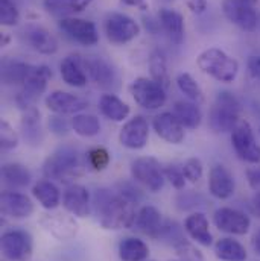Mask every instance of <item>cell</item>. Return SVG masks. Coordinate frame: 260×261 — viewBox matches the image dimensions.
<instances>
[{
    "label": "cell",
    "mask_w": 260,
    "mask_h": 261,
    "mask_svg": "<svg viewBox=\"0 0 260 261\" xmlns=\"http://www.w3.org/2000/svg\"><path fill=\"white\" fill-rule=\"evenodd\" d=\"M82 64L87 70L90 79L99 88L113 90L117 87V82H119L117 71L107 60L99 58V57H88V58H82Z\"/></svg>",
    "instance_id": "9a60e30c"
},
{
    "label": "cell",
    "mask_w": 260,
    "mask_h": 261,
    "mask_svg": "<svg viewBox=\"0 0 260 261\" xmlns=\"http://www.w3.org/2000/svg\"><path fill=\"white\" fill-rule=\"evenodd\" d=\"M236 181L233 173L222 164H216L208 173V192L216 199H228L234 195Z\"/></svg>",
    "instance_id": "e0dca14e"
},
{
    "label": "cell",
    "mask_w": 260,
    "mask_h": 261,
    "mask_svg": "<svg viewBox=\"0 0 260 261\" xmlns=\"http://www.w3.org/2000/svg\"><path fill=\"white\" fill-rule=\"evenodd\" d=\"M149 257L148 245L137 237H125L119 243V258L122 261H146Z\"/></svg>",
    "instance_id": "836d02e7"
},
{
    "label": "cell",
    "mask_w": 260,
    "mask_h": 261,
    "mask_svg": "<svg viewBox=\"0 0 260 261\" xmlns=\"http://www.w3.org/2000/svg\"><path fill=\"white\" fill-rule=\"evenodd\" d=\"M70 126L72 125H68V122L63 119L60 114L49 117V129L52 130L55 135H67L70 130Z\"/></svg>",
    "instance_id": "7dc6e473"
},
{
    "label": "cell",
    "mask_w": 260,
    "mask_h": 261,
    "mask_svg": "<svg viewBox=\"0 0 260 261\" xmlns=\"http://www.w3.org/2000/svg\"><path fill=\"white\" fill-rule=\"evenodd\" d=\"M0 146L5 150H11L18 146V134L6 120L0 122Z\"/></svg>",
    "instance_id": "b9f144b4"
},
{
    "label": "cell",
    "mask_w": 260,
    "mask_h": 261,
    "mask_svg": "<svg viewBox=\"0 0 260 261\" xmlns=\"http://www.w3.org/2000/svg\"><path fill=\"white\" fill-rule=\"evenodd\" d=\"M174 114L180 123L187 129H196L202 122V113L195 102L177 100L174 103Z\"/></svg>",
    "instance_id": "1f68e13d"
},
{
    "label": "cell",
    "mask_w": 260,
    "mask_h": 261,
    "mask_svg": "<svg viewBox=\"0 0 260 261\" xmlns=\"http://www.w3.org/2000/svg\"><path fill=\"white\" fill-rule=\"evenodd\" d=\"M32 195L41 203V206L46 208V210H55L61 202L60 189L51 179L38 181L32 187Z\"/></svg>",
    "instance_id": "d6a6232c"
},
{
    "label": "cell",
    "mask_w": 260,
    "mask_h": 261,
    "mask_svg": "<svg viewBox=\"0 0 260 261\" xmlns=\"http://www.w3.org/2000/svg\"><path fill=\"white\" fill-rule=\"evenodd\" d=\"M40 225L46 232H49L60 242H68L75 239L79 231V225L75 220V217L64 213L43 214L40 219Z\"/></svg>",
    "instance_id": "5bb4252c"
},
{
    "label": "cell",
    "mask_w": 260,
    "mask_h": 261,
    "mask_svg": "<svg viewBox=\"0 0 260 261\" xmlns=\"http://www.w3.org/2000/svg\"><path fill=\"white\" fill-rule=\"evenodd\" d=\"M149 71L151 76L155 82H158L161 87L168 88L171 85V77H169V70L166 57L160 50H154L149 57Z\"/></svg>",
    "instance_id": "d590c367"
},
{
    "label": "cell",
    "mask_w": 260,
    "mask_h": 261,
    "mask_svg": "<svg viewBox=\"0 0 260 261\" xmlns=\"http://www.w3.org/2000/svg\"><path fill=\"white\" fill-rule=\"evenodd\" d=\"M61 70V77L67 85L75 87V88H81L87 85V73L84 71V64H82V58L78 55H70L65 57L61 61L60 65Z\"/></svg>",
    "instance_id": "4316f807"
},
{
    "label": "cell",
    "mask_w": 260,
    "mask_h": 261,
    "mask_svg": "<svg viewBox=\"0 0 260 261\" xmlns=\"http://www.w3.org/2000/svg\"><path fill=\"white\" fill-rule=\"evenodd\" d=\"M152 126L161 140L171 144H180L184 140V126L180 123L174 113H161L155 116Z\"/></svg>",
    "instance_id": "44dd1931"
},
{
    "label": "cell",
    "mask_w": 260,
    "mask_h": 261,
    "mask_svg": "<svg viewBox=\"0 0 260 261\" xmlns=\"http://www.w3.org/2000/svg\"><path fill=\"white\" fill-rule=\"evenodd\" d=\"M215 255L221 261H247L248 258L245 246L230 237H224L216 242Z\"/></svg>",
    "instance_id": "4dcf8cb0"
},
{
    "label": "cell",
    "mask_w": 260,
    "mask_h": 261,
    "mask_svg": "<svg viewBox=\"0 0 260 261\" xmlns=\"http://www.w3.org/2000/svg\"><path fill=\"white\" fill-rule=\"evenodd\" d=\"M213 223L219 231L233 236H245L251 228L250 216L230 206L218 208L213 214Z\"/></svg>",
    "instance_id": "8fae6325"
},
{
    "label": "cell",
    "mask_w": 260,
    "mask_h": 261,
    "mask_svg": "<svg viewBox=\"0 0 260 261\" xmlns=\"http://www.w3.org/2000/svg\"><path fill=\"white\" fill-rule=\"evenodd\" d=\"M242 105L230 91L218 93L208 114V125L215 132H233L241 122Z\"/></svg>",
    "instance_id": "277c9868"
},
{
    "label": "cell",
    "mask_w": 260,
    "mask_h": 261,
    "mask_svg": "<svg viewBox=\"0 0 260 261\" xmlns=\"http://www.w3.org/2000/svg\"><path fill=\"white\" fill-rule=\"evenodd\" d=\"M0 210L8 217L28 219L34 214V202L23 193L3 192L0 196Z\"/></svg>",
    "instance_id": "d6986e66"
},
{
    "label": "cell",
    "mask_w": 260,
    "mask_h": 261,
    "mask_svg": "<svg viewBox=\"0 0 260 261\" xmlns=\"http://www.w3.org/2000/svg\"><path fill=\"white\" fill-rule=\"evenodd\" d=\"M196 65L199 70L210 77L216 79L218 82L222 84H230L236 79L239 73V63L224 50L218 47H210L202 50L198 58Z\"/></svg>",
    "instance_id": "7a4b0ae2"
},
{
    "label": "cell",
    "mask_w": 260,
    "mask_h": 261,
    "mask_svg": "<svg viewBox=\"0 0 260 261\" xmlns=\"http://www.w3.org/2000/svg\"><path fill=\"white\" fill-rule=\"evenodd\" d=\"M48 110H51L55 114L64 116V114H79L88 107V102L79 96H75L67 91H52L48 94L44 100Z\"/></svg>",
    "instance_id": "ac0fdd59"
},
{
    "label": "cell",
    "mask_w": 260,
    "mask_h": 261,
    "mask_svg": "<svg viewBox=\"0 0 260 261\" xmlns=\"http://www.w3.org/2000/svg\"><path fill=\"white\" fill-rule=\"evenodd\" d=\"M250 206H251V213H253L257 219H260V189L254 193V196H253Z\"/></svg>",
    "instance_id": "816d5d0a"
},
{
    "label": "cell",
    "mask_w": 260,
    "mask_h": 261,
    "mask_svg": "<svg viewBox=\"0 0 260 261\" xmlns=\"http://www.w3.org/2000/svg\"><path fill=\"white\" fill-rule=\"evenodd\" d=\"M171 261H180V260H171Z\"/></svg>",
    "instance_id": "680465c9"
},
{
    "label": "cell",
    "mask_w": 260,
    "mask_h": 261,
    "mask_svg": "<svg viewBox=\"0 0 260 261\" xmlns=\"http://www.w3.org/2000/svg\"><path fill=\"white\" fill-rule=\"evenodd\" d=\"M20 20V12L11 0L0 2V23L2 26H15Z\"/></svg>",
    "instance_id": "60d3db41"
},
{
    "label": "cell",
    "mask_w": 260,
    "mask_h": 261,
    "mask_svg": "<svg viewBox=\"0 0 260 261\" xmlns=\"http://www.w3.org/2000/svg\"><path fill=\"white\" fill-rule=\"evenodd\" d=\"M107 40L113 44H127L138 37L140 26L130 15L122 12H111L104 23Z\"/></svg>",
    "instance_id": "9c48e42d"
},
{
    "label": "cell",
    "mask_w": 260,
    "mask_h": 261,
    "mask_svg": "<svg viewBox=\"0 0 260 261\" xmlns=\"http://www.w3.org/2000/svg\"><path fill=\"white\" fill-rule=\"evenodd\" d=\"M208 0H187V8L195 12V14H202L207 9Z\"/></svg>",
    "instance_id": "f907efd6"
},
{
    "label": "cell",
    "mask_w": 260,
    "mask_h": 261,
    "mask_svg": "<svg viewBox=\"0 0 260 261\" xmlns=\"http://www.w3.org/2000/svg\"><path fill=\"white\" fill-rule=\"evenodd\" d=\"M21 134H23L25 141L32 147H37L43 143L44 132H43V125H41V119H40V111L35 107L23 110Z\"/></svg>",
    "instance_id": "d4e9b609"
},
{
    "label": "cell",
    "mask_w": 260,
    "mask_h": 261,
    "mask_svg": "<svg viewBox=\"0 0 260 261\" xmlns=\"http://www.w3.org/2000/svg\"><path fill=\"white\" fill-rule=\"evenodd\" d=\"M245 2H248L250 5H253V6H254V5H256V3H257L259 0H245Z\"/></svg>",
    "instance_id": "6f0895ef"
},
{
    "label": "cell",
    "mask_w": 260,
    "mask_h": 261,
    "mask_svg": "<svg viewBox=\"0 0 260 261\" xmlns=\"http://www.w3.org/2000/svg\"><path fill=\"white\" fill-rule=\"evenodd\" d=\"M151 261H152V260H151Z\"/></svg>",
    "instance_id": "91938a15"
},
{
    "label": "cell",
    "mask_w": 260,
    "mask_h": 261,
    "mask_svg": "<svg viewBox=\"0 0 260 261\" xmlns=\"http://www.w3.org/2000/svg\"><path fill=\"white\" fill-rule=\"evenodd\" d=\"M177 85H178L180 91H181L191 102L199 103V102L204 100L202 90H201L199 84L194 79L192 74H189V73H180V74L177 76Z\"/></svg>",
    "instance_id": "8d00e7d4"
},
{
    "label": "cell",
    "mask_w": 260,
    "mask_h": 261,
    "mask_svg": "<svg viewBox=\"0 0 260 261\" xmlns=\"http://www.w3.org/2000/svg\"><path fill=\"white\" fill-rule=\"evenodd\" d=\"M43 175L51 181L70 182L82 175L78 152L72 147H60L43 164Z\"/></svg>",
    "instance_id": "3957f363"
},
{
    "label": "cell",
    "mask_w": 260,
    "mask_h": 261,
    "mask_svg": "<svg viewBox=\"0 0 260 261\" xmlns=\"http://www.w3.org/2000/svg\"><path fill=\"white\" fill-rule=\"evenodd\" d=\"M122 3H125V5H128V6H140V8H146L145 6V0H121Z\"/></svg>",
    "instance_id": "11a10c76"
},
{
    "label": "cell",
    "mask_w": 260,
    "mask_h": 261,
    "mask_svg": "<svg viewBox=\"0 0 260 261\" xmlns=\"http://www.w3.org/2000/svg\"><path fill=\"white\" fill-rule=\"evenodd\" d=\"M52 77V70L48 65H34L32 73L23 84V88L17 94V103L21 110H28L35 105L40 96L46 91L48 82Z\"/></svg>",
    "instance_id": "52a82bcc"
},
{
    "label": "cell",
    "mask_w": 260,
    "mask_h": 261,
    "mask_svg": "<svg viewBox=\"0 0 260 261\" xmlns=\"http://www.w3.org/2000/svg\"><path fill=\"white\" fill-rule=\"evenodd\" d=\"M183 172H184V176L189 182L195 184L198 182L201 178H202V173H204V167H202V163L199 158H189L184 164H183Z\"/></svg>",
    "instance_id": "ee69618b"
},
{
    "label": "cell",
    "mask_w": 260,
    "mask_h": 261,
    "mask_svg": "<svg viewBox=\"0 0 260 261\" xmlns=\"http://www.w3.org/2000/svg\"><path fill=\"white\" fill-rule=\"evenodd\" d=\"M158 21L161 29L174 44L180 46L184 41V18L178 11L169 8L160 9Z\"/></svg>",
    "instance_id": "cb8c5ba5"
},
{
    "label": "cell",
    "mask_w": 260,
    "mask_h": 261,
    "mask_svg": "<svg viewBox=\"0 0 260 261\" xmlns=\"http://www.w3.org/2000/svg\"><path fill=\"white\" fill-rule=\"evenodd\" d=\"M184 229L189 234L192 240L202 246H211L213 243V236L210 232V225L208 219L204 213H192L191 216L186 217L184 220Z\"/></svg>",
    "instance_id": "484cf974"
},
{
    "label": "cell",
    "mask_w": 260,
    "mask_h": 261,
    "mask_svg": "<svg viewBox=\"0 0 260 261\" xmlns=\"http://www.w3.org/2000/svg\"><path fill=\"white\" fill-rule=\"evenodd\" d=\"M2 254L9 261H28L32 257V236L25 229H9L0 239Z\"/></svg>",
    "instance_id": "ba28073f"
},
{
    "label": "cell",
    "mask_w": 260,
    "mask_h": 261,
    "mask_svg": "<svg viewBox=\"0 0 260 261\" xmlns=\"http://www.w3.org/2000/svg\"><path fill=\"white\" fill-rule=\"evenodd\" d=\"M201 196H198L196 193H181V195L177 197V206L180 210H191V208H196L202 203Z\"/></svg>",
    "instance_id": "bcb514c9"
},
{
    "label": "cell",
    "mask_w": 260,
    "mask_h": 261,
    "mask_svg": "<svg viewBox=\"0 0 260 261\" xmlns=\"http://www.w3.org/2000/svg\"><path fill=\"white\" fill-rule=\"evenodd\" d=\"M93 206L98 214L99 223L105 229H125L132 228L135 222V208L134 203L125 199L122 195H113L105 189H101L94 193Z\"/></svg>",
    "instance_id": "6da1fadb"
},
{
    "label": "cell",
    "mask_w": 260,
    "mask_h": 261,
    "mask_svg": "<svg viewBox=\"0 0 260 261\" xmlns=\"http://www.w3.org/2000/svg\"><path fill=\"white\" fill-rule=\"evenodd\" d=\"M43 5H44V9L51 15H54V17H57L60 20L70 17V14L75 12L73 8H72L70 0H44Z\"/></svg>",
    "instance_id": "ab89813d"
},
{
    "label": "cell",
    "mask_w": 260,
    "mask_h": 261,
    "mask_svg": "<svg viewBox=\"0 0 260 261\" xmlns=\"http://www.w3.org/2000/svg\"><path fill=\"white\" fill-rule=\"evenodd\" d=\"M247 179L251 189L257 190L260 189V166L257 164L256 167H251L247 170Z\"/></svg>",
    "instance_id": "c3c4849f"
},
{
    "label": "cell",
    "mask_w": 260,
    "mask_h": 261,
    "mask_svg": "<svg viewBox=\"0 0 260 261\" xmlns=\"http://www.w3.org/2000/svg\"><path fill=\"white\" fill-rule=\"evenodd\" d=\"M34 65L17 61V60H5L2 63V82L5 85L25 84L29 74L32 73Z\"/></svg>",
    "instance_id": "f1b7e54d"
},
{
    "label": "cell",
    "mask_w": 260,
    "mask_h": 261,
    "mask_svg": "<svg viewBox=\"0 0 260 261\" xmlns=\"http://www.w3.org/2000/svg\"><path fill=\"white\" fill-rule=\"evenodd\" d=\"M248 71L253 77H260V55H253L248 58Z\"/></svg>",
    "instance_id": "681fc988"
},
{
    "label": "cell",
    "mask_w": 260,
    "mask_h": 261,
    "mask_svg": "<svg viewBox=\"0 0 260 261\" xmlns=\"http://www.w3.org/2000/svg\"><path fill=\"white\" fill-rule=\"evenodd\" d=\"M174 249H175V254L178 255L180 261H205V257L202 255V252L194 243H191L186 239L177 242L174 245Z\"/></svg>",
    "instance_id": "f35d334b"
},
{
    "label": "cell",
    "mask_w": 260,
    "mask_h": 261,
    "mask_svg": "<svg viewBox=\"0 0 260 261\" xmlns=\"http://www.w3.org/2000/svg\"><path fill=\"white\" fill-rule=\"evenodd\" d=\"M222 12L230 23L242 31L253 32L257 28V12L253 5L245 0H222Z\"/></svg>",
    "instance_id": "7c38bea8"
},
{
    "label": "cell",
    "mask_w": 260,
    "mask_h": 261,
    "mask_svg": "<svg viewBox=\"0 0 260 261\" xmlns=\"http://www.w3.org/2000/svg\"><path fill=\"white\" fill-rule=\"evenodd\" d=\"M163 223L164 222L160 210L155 208L154 205H145L138 210L132 228L140 234H145L152 239H158Z\"/></svg>",
    "instance_id": "603a6c76"
},
{
    "label": "cell",
    "mask_w": 260,
    "mask_h": 261,
    "mask_svg": "<svg viewBox=\"0 0 260 261\" xmlns=\"http://www.w3.org/2000/svg\"><path fill=\"white\" fill-rule=\"evenodd\" d=\"M70 3L75 12H81L91 3V0H70Z\"/></svg>",
    "instance_id": "f5cc1de1"
},
{
    "label": "cell",
    "mask_w": 260,
    "mask_h": 261,
    "mask_svg": "<svg viewBox=\"0 0 260 261\" xmlns=\"http://www.w3.org/2000/svg\"><path fill=\"white\" fill-rule=\"evenodd\" d=\"M164 176L166 179L171 182V186L177 190H183L186 187V176H184V172H183V167L180 166H175V164H169L166 169H164Z\"/></svg>",
    "instance_id": "7bdbcfd3"
},
{
    "label": "cell",
    "mask_w": 260,
    "mask_h": 261,
    "mask_svg": "<svg viewBox=\"0 0 260 261\" xmlns=\"http://www.w3.org/2000/svg\"><path fill=\"white\" fill-rule=\"evenodd\" d=\"M60 29L68 38L82 44V46H94L99 41V34L96 24L90 20L67 17L58 21Z\"/></svg>",
    "instance_id": "4fadbf2b"
},
{
    "label": "cell",
    "mask_w": 260,
    "mask_h": 261,
    "mask_svg": "<svg viewBox=\"0 0 260 261\" xmlns=\"http://www.w3.org/2000/svg\"><path fill=\"white\" fill-rule=\"evenodd\" d=\"M131 94L135 103L148 111H155L166 103V88L154 79L137 77L131 84Z\"/></svg>",
    "instance_id": "8992f818"
},
{
    "label": "cell",
    "mask_w": 260,
    "mask_h": 261,
    "mask_svg": "<svg viewBox=\"0 0 260 261\" xmlns=\"http://www.w3.org/2000/svg\"><path fill=\"white\" fill-rule=\"evenodd\" d=\"M2 179L12 189H26L32 181V175L29 169L20 163H6L2 166Z\"/></svg>",
    "instance_id": "f546056e"
},
{
    "label": "cell",
    "mask_w": 260,
    "mask_h": 261,
    "mask_svg": "<svg viewBox=\"0 0 260 261\" xmlns=\"http://www.w3.org/2000/svg\"><path fill=\"white\" fill-rule=\"evenodd\" d=\"M149 140V123L143 116L130 119L119 132V141L124 147L138 150L148 144Z\"/></svg>",
    "instance_id": "2e32d148"
},
{
    "label": "cell",
    "mask_w": 260,
    "mask_h": 261,
    "mask_svg": "<svg viewBox=\"0 0 260 261\" xmlns=\"http://www.w3.org/2000/svg\"><path fill=\"white\" fill-rule=\"evenodd\" d=\"M231 146L242 161L254 166L260 164V144L248 122H239V125L233 129Z\"/></svg>",
    "instance_id": "30bf717a"
},
{
    "label": "cell",
    "mask_w": 260,
    "mask_h": 261,
    "mask_svg": "<svg viewBox=\"0 0 260 261\" xmlns=\"http://www.w3.org/2000/svg\"><path fill=\"white\" fill-rule=\"evenodd\" d=\"M251 245H253V249L254 252L260 255V229L253 236V240H251Z\"/></svg>",
    "instance_id": "db71d44e"
},
{
    "label": "cell",
    "mask_w": 260,
    "mask_h": 261,
    "mask_svg": "<svg viewBox=\"0 0 260 261\" xmlns=\"http://www.w3.org/2000/svg\"><path fill=\"white\" fill-rule=\"evenodd\" d=\"M63 206L76 217H87L90 214V193L81 184H70L63 193Z\"/></svg>",
    "instance_id": "7402d4cb"
},
{
    "label": "cell",
    "mask_w": 260,
    "mask_h": 261,
    "mask_svg": "<svg viewBox=\"0 0 260 261\" xmlns=\"http://www.w3.org/2000/svg\"><path fill=\"white\" fill-rule=\"evenodd\" d=\"M26 43L43 55H54L58 50V41L55 35L43 26L28 24L23 31Z\"/></svg>",
    "instance_id": "ffe728a7"
},
{
    "label": "cell",
    "mask_w": 260,
    "mask_h": 261,
    "mask_svg": "<svg viewBox=\"0 0 260 261\" xmlns=\"http://www.w3.org/2000/svg\"><path fill=\"white\" fill-rule=\"evenodd\" d=\"M131 176L152 193H158L164 187V170L154 156L135 158L131 163Z\"/></svg>",
    "instance_id": "5b68a950"
},
{
    "label": "cell",
    "mask_w": 260,
    "mask_h": 261,
    "mask_svg": "<svg viewBox=\"0 0 260 261\" xmlns=\"http://www.w3.org/2000/svg\"><path fill=\"white\" fill-rule=\"evenodd\" d=\"M9 43V37L6 35V34H2V40H0V44L2 46H6Z\"/></svg>",
    "instance_id": "9f6ffc18"
},
{
    "label": "cell",
    "mask_w": 260,
    "mask_h": 261,
    "mask_svg": "<svg viewBox=\"0 0 260 261\" xmlns=\"http://www.w3.org/2000/svg\"><path fill=\"white\" fill-rule=\"evenodd\" d=\"M119 189V195H122L125 199H128L134 205H137L141 199V192L131 182H121L117 186Z\"/></svg>",
    "instance_id": "f6af8a7d"
},
{
    "label": "cell",
    "mask_w": 260,
    "mask_h": 261,
    "mask_svg": "<svg viewBox=\"0 0 260 261\" xmlns=\"http://www.w3.org/2000/svg\"><path fill=\"white\" fill-rule=\"evenodd\" d=\"M99 111L104 117L113 122H124L130 116V107L116 94H104L99 99Z\"/></svg>",
    "instance_id": "83f0119b"
},
{
    "label": "cell",
    "mask_w": 260,
    "mask_h": 261,
    "mask_svg": "<svg viewBox=\"0 0 260 261\" xmlns=\"http://www.w3.org/2000/svg\"><path fill=\"white\" fill-rule=\"evenodd\" d=\"M70 125L79 137H94L101 132V122L93 114H75Z\"/></svg>",
    "instance_id": "e575fe53"
},
{
    "label": "cell",
    "mask_w": 260,
    "mask_h": 261,
    "mask_svg": "<svg viewBox=\"0 0 260 261\" xmlns=\"http://www.w3.org/2000/svg\"><path fill=\"white\" fill-rule=\"evenodd\" d=\"M87 161L94 172H102L110 166L111 155L105 147H93L87 152Z\"/></svg>",
    "instance_id": "74e56055"
}]
</instances>
